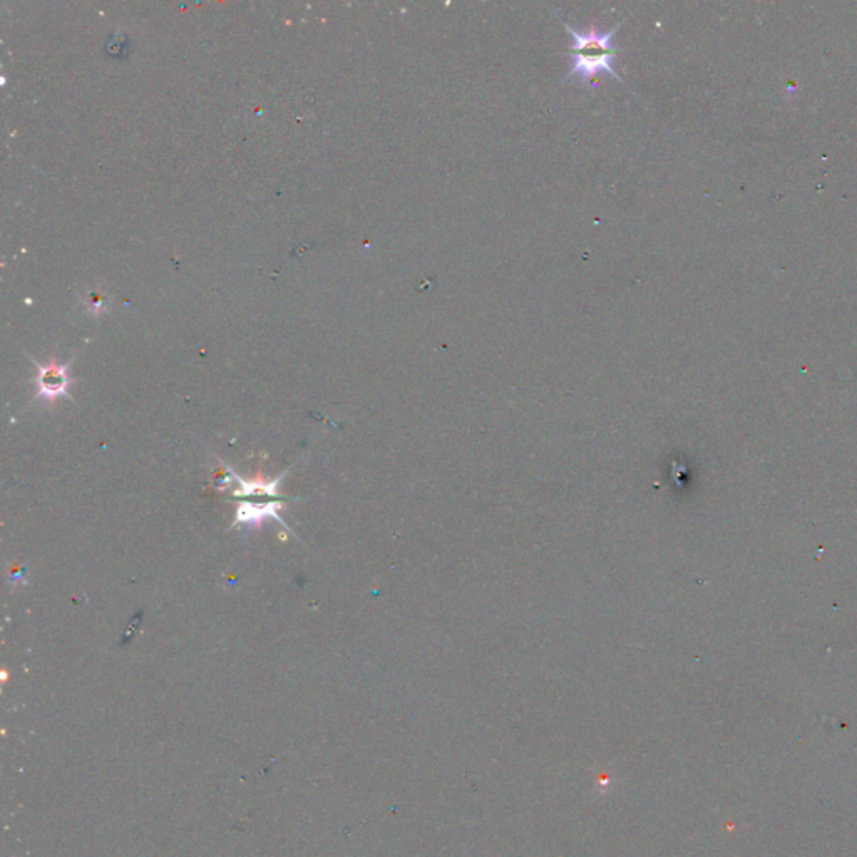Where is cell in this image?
Returning a JSON list of instances; mask_svg holds the SVG:
<instances>
[{
    "instance_id": "6da1fadb",
    "label": "cell",
    "mask_w": 857,
    "mask_h": 857,
    "mask_svg": "<svg viewBox=\"0 0 857 857\" xmlns=\"http://www.w3.org/2000/svg\"><path fill=\"white\" fill-rule=\"evenodd\" d=\"M561 24L565 26L566 32L572 36L573 43L570 45L572 52V69L565 76L563 83H568L574 79L580 86L597 87L595 79L600 76H610L620 84H625L623 79L616 72V59L620 54H623V49L616 45L614 36L623 26L625 19L620 20L614 28L610 30L600 32L597 28L588 30L574 29L568 22H565L559 15L555 12Z\"/></svg>"
},
{
    "instance_id": "3957f363",
    "label": "cell",
    "mask_w": 857,
    "mask_h": 857,
    "mask_svg": "<svg viewBox=\"0 0 857 857\" xmlns=\"http://www.w3.org/2000/svg\"><path fill=\"white\" fill-rule=\"evenodd\" d=\"M36 365V399L43 400L45 404H54L59 399L69 397L72 386V377L69 375L71 364H59L58 360H51L45 365Z\"/></svg>"
},
{
    "instance_id": "7a4b0ae2",
    "label": "cell",
    "mask_w": 857,
    "mask_h": 857,
    "mask_svg": "<svg viewBox=\"0 0 857 857\" xmlns=\"http://www.w3.org/2000/svg\"><path fill=\"white\" fill-rule=\"evenodd\" d=\"M225 468L238 485V487L233 491V496L236 500V513H235V521L231 525V529L246 528L248 531L261 529L268 519H275L286 531H290L288 525L280 516V511L286 508V498L278 491V486L285 479L286 472L290 471V468L282 472L278 477H275L273 481L265 479L261 474H258L255 479H244L238 472L233 471L228 466Z\"/></svg>"
}]
</instances>
